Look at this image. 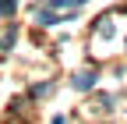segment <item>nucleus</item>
Returning a JSON list of instances; mask_svg holds the SVG:
<instances>
[{"label": "nucleus", "instance_id": "obj_1", "mask_svg": "<svg viewBox=\"0 0 127 124\" xmlns=\"http://www.w3.org/2000/svg\"><path fill=\"white\" fill-rule=\"evenodd\" d=\"M92 85H95V71H78V74H74V89L85 92V89H92Z\"/></svg>", "mask_w": 127, "mask_h": 124}, {"label": "nucleus", "instance_id": "obj_2", "mask_svg": "<svg viewBox=\"0 0 127 124\" xmlns=\"http://www.w3.org/2000/svg\"><path fill=\"white\" fill-rule=\"evenodd\" d=\"M35 21H42V25H57V14H50V11H39V14H35Z\"/></svg>", "mask_w": 127, "mask_h": 124}, {"label": "nucleus", "instance_id": "obj_3", "mask_svg": "<svg viewBox=\"0 0 127 124\" xmlns=\"http://www.w3.org/2000/svg\"><path fill=\"white\" fill-rule=\"evenodd\" d=\"M14 7H18V0H0V18H4V14H11Z\"/></svg>", "mask_w": 127, "mask_h": 124}, {"label": "nucleus", "instance_id": "obj_4", "mask_svg": "<svg viewBox=\"0 0 127 124\" xmlns=\"http://www.w3.org/2000/svg\"><path fill=\"white\" fill-rule=\"evenodd\" d=\"M53 124H67V117H53Z\"/></svg>", "mask_w": 127, "mask_h": 124}]
</instances>
